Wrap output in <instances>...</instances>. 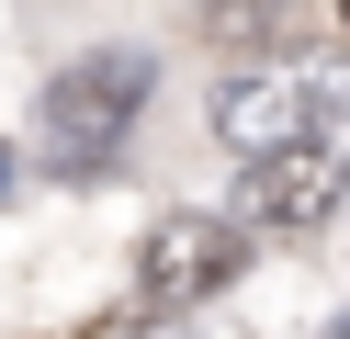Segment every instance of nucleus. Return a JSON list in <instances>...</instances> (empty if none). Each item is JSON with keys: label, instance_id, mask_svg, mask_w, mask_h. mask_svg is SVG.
Segmentation results:
<instances>
[{"label": "nucleus", "instance_id": "nucleus-1", "mask_svg": "<svg viewBox=\"0 0 350 339\" xmlns=\"http://www.w3.org/2000/svg\"><path fill=\"white\" fill-rule=\"evenodd\" d=\"M339 113H350L339 68H317V57H237L226 79H215V147L271 158V147H294V136H339Z\"/></svg>", "mask_w": 350, "mask_h": 339}, {"label": "nucleus", "instance_id": "nucleus-2", "mask_svg": "<svg viewBox=\"0 0 350 339\" xmlns=\"http://www.w3.org/2000/svg\"><path fill=\"white\" fill-rule=\"evenodd\" d=\"M147 79H159L147 45H91L79 68H57V79H46V113H34V125H46V158H57V170H102V158L136 136Z\"/></svg>", "mask_w": 350, "mask_h": 339}, {"label": "nucleus", "instance_id": "nucleus-3", "mask_svg": "<svg viewBox=\"0 0 350 339\" xmlns=\"http://www.w3.org/2000/svg\"><path fill=\"white\" fill-rule=\"evenodd\" d=\"M237 260H249V226L170 203L136 238V294H147V316H192V305H215V294L237 283Z\"/></svg>", "mask_w": 350, "mask_h": 339}, {"label": "nucleus", "instance_id": "nucleus-4", "mask_svg": "<svg viewBox=\"0 0 350 339\" xmlns=\"http://www.w3.org/2000/svg\"><path fill=\"white\" fill-rule=\"evenodd\" d=\"M350 215V158L339 136H294V147L249 158V226H271V238H317V226Z\"/></svg>", "mask_w": 350, "mask_h": 339}, {"label": "nucleus", "instance_id": "nucleus-5", "mask_svg": "<svg viewBox=\"0 0 350 339\" xmlns=\"http://www.w3.org/2000/svg\"><path fill=\"white\" fill-rule=\"evenodd\" d=\"M192 23H204L215 57H317L327 0H204Z\"/></svg>", "mask_w": 350, "mask_h": 339}, {"label": "nucleus", "instance_id": "nucleus-6", "mask_svg": "<svg viewBox=\"0 0 350 339\" xmlns=\"http://www.w3.org/2000/svg\"><path fill=\"white\" fill-rule=\"evenodd\" d=\"M317 339H350V305H339V316H327V328H317Z\"/></svg>", "mask_w": 350, "mask_h": 339}, {"label": "nucleus", "instance_id": "nucleus-7", "mask_svg": "<svg viewBox=\"0 0 350 339\" xmlns=\"http://www.w3.org/2000/svg\"><path fill=\"white\" fill-rule=\"evenodd\" d=\"M327 12H339V34H350V0H327Z\"/></svg>", "mask_w": 350, "mask_h": 339}, {"label": "nucleus", "instance_id": "nucleus-8", "mask_svg": "<svg viewBox=\"0 0 350 339\" xmlns=\"http://www.w3.org/2000/svg\"><path fill=\"white\" fill-rule=\"evenodd\" d=\"M0 181H12V158H0Z\"/></svg>", "mask_w": 350, "mask_h": 339}]
</instances>
